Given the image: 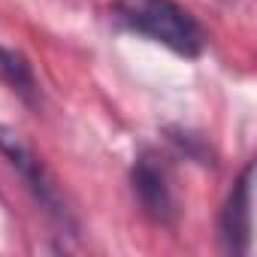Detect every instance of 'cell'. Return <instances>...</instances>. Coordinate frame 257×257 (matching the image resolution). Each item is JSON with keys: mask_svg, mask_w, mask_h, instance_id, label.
<instances>
[{"mask_svg": "<svg viewBox=\"0 0 257 257\" xmlns=\"http://www.w3.org/2000/svg\"><path fill=\"white\" fill-rule=\"evenodd\" d=\"M131 185H134V197H137V203L149 221H155L161 227L176 224L179 203L173 194L170 170L158 152H143L137 158V164L131 170Z\"/></svg>", "mask_w": 257, "mask_h": 257, "instance_id": "obj_3", "label": "cell"}, {"mask_svg": "<svg viewBox=\"0 0 257 257\" xmlns=\"http://www.w3.org/2000/svg\"><path fill=\"white\" fill-rule=\"evenodd\" d=\"M0 79H4L28 106H37V100H40L37 76H34L31 64H28L19 52H13V49H7V46H0Z\"/></svg>", "mask_w": 257, "mask_h": 257, "instance_id": "obj_5", "label": "cell"}, {"mask_svg": "<svg viewBox=\"0 0 257 257\" xmlns=\"http://www.w3.org/2000/svg\"><path fill=\"white\" fill-rule=\"evenodd\" d=\"M0 152H4V158L10 161V167L22 176V182L28 185L31 197L40 203V209L52 221H58L61 227L73 230V215H70V209H67V203H64V197L58 191V182L52 179L46 164L37 158V152L16 131H10V127H0Z\"/></svg>", "mask_w": 257, "mask_h": 257, "instance_id": "obj_2", "label": "cell"}, {"mask_svg": "<svg viewBox=\"0 0 257 257\" xmlns=\"http://www.w3.org/2000/svg\"><path fill=\"white\" fill-rule=\"evenodd\" d=\"M112 19L118 28L146 37L182 58H197L206 49L203 25L176 0H115Z\"/></svg>", "mask_w": 257, "mask_h": 257, "instance_id": "obj_1", "label": "cell"}, {"mask_svg": "<svg viewBox=\"0 0 257 257\" xmlns=\"http://www.w3.org/2000/svg\"><path fill=\"white\" fill-rule=\"evenodd\" d=\"M251 185H254V164L242 170L227 203L221 209V245L230 254H248L251 248Z\"/></svg>", "mask_w": 257, "mask_h": 257, "instance_id": "obj_4", "label": "cell"}]
</instances>
